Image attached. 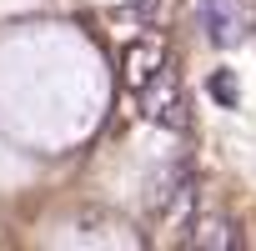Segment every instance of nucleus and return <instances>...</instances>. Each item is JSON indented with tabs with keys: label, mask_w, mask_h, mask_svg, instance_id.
Instances as JSON below:
<instances>
[{
	"label": "nucleus",
	"mask_w": 256,
	"mask_h": 251,
	"mask_svg": "<svg viewBox=\"0 0 256 251\" xmlns=\"http://www.w3.org/2000/svg\"><path fill=\"white\" fill-rule=\"evenodd\" d=\"M191 246H201V251H231V246H241V236H236V226L226 216L206 211V216L191 221Z\"/></svg>",
	"instance_id": "nucleus-4"
},
{
	"label": "nucleus",
	"mask_w": 256,
	"mask_h": 251,
	"mask_svg": "<svg viewBox=\"0 0 256 251\" xmlns=\"http://www.w3.org/2000/svg\"><path fill=\"white\" fill-rule=\"evenodd\" d=\"M211 96L216 100H226V106H236V86H231V76L221 70V76H211Z\"/></svg>",
	"instance_id": "nucleus-5"
},
{
	"label": "nucleus",
	"mask_w": 256,
	"mask_h": 251,
	"mask_svg": "<svg viewBox=\"0 0 256 251\" xmlns=\"http://www.w3.org/2000/svg\"><path fill=\"white\" fill-rule=\"evenodd\" d=\"M161 66H166V40L161 36H141V40H131V46L120 50V80L131 86V90H141Z\"/></svg>",
	"instance_id": "nucleus-2"
},
{
	"label": "nucleus",
	"mask_w": 256,
	"mask_h": 251,
	"mask_svg": "<svg viewBox=\"0 0 256 251\" xmlns=\"http://www.w3.org/2000/svg\"><path fill=\"white\" fill-rule=\"evenodd\" d=\"M201 26L211 46H236L246 36V16H241V0H201Z\"/></svg>",
	"instance_id": "nucleus-3"
},
{
	"label": "nucleus",
	"mask_w": 256,
	"mask_h": 251,
	"mask_svg": "<svg viewBox=\"0 0 256 251\" xmlns=\"http://www.w3.org/2000/svg\"><path fill=\"white\" fill-rule=\"evenodd\" d=\"M141 116L151 120V126H161V131H186V126H191V106H186V90H181V76L171 70V66H161L141 90Z\"/></svg>",
	"instance_id": "nucleus-1"
}]
</instances>
